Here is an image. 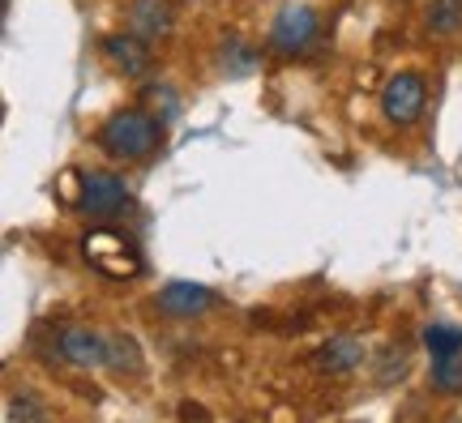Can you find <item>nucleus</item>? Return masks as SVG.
<instances>
[{
	"instance_id": "f257e3e1",
	"label": "nucleus",
	"mask_w": 462,
	"mask_h": 423,
	"mask_svg": "<svg viewBox=\"0 0 462 423\" xmlns=\"http://www.w3.org/2000/svg\"><path fill=\"white\" fill-rule=\"evenodd\" d=\"M103 150L112 154V159H129V163H142L150 159L159 142H163V124H159V115L150 112H116L99 133Z\"/></svg>"
},
{
	"instance_id": "f03ea898",
	"label": "nucleus",
	"mask_w": 462,
	"mask_h": 423,
	"mask_svg": "<svg viewBox=\"0 0 462 423\" xmlns=\"http://www.w3.org/2000/svg\"><path fill=\"white\" fill-rule=\"evenodd\" d=\"M82 253H86V261L107 278L142 274V253H137L125 235H116V231H90L82 240Z\"/></svg>"
},
{
	"instance_id": "7ed1b4c3",
	"label": "nucleus",
	"mask_w": 462,
	"mask_h": 423,
	"mask_svg": "<svg viewBox=\"0 0 462 423\" xmlns=\"http://www.w3.org/2000/svg\"><path fill=\"white\" fill-rule=\"evenodd\" d=\"M125 201H129V189H125V179L112 176V171H90L82 179V197H78V206L86 214H95V218H112L116 210H125Z\"/></svg>"
},
{
	"instance_id": "20e7f679",
	"label": "nucleus",
	"mask_w": 462,
	"mask_h": 423,
	"mask_svg": "<svg viewBox=\"0 0 462 423\" xmlns=\"http://www.w3.org/2000/svg\"><path fill=\"white\" fill-rule=\"evenodd\" d=\"M381 112H385V120H394V124H411L415 115L424 112V82L415 73L390 78L385 90H381Z\"/></svg>"
},
{
	"instance_id": "39448f33",
	"label": "nucleus",
	"mask_w": 462,
	"mask_h": 423,
	"mask_svg": "<svg viewBox=\"0 0 462 423\" xmlns=\"http://www.w3.org/2000/svg\"><path fill=\"white\" fill-rule=\"evenodd\" d=\"M56 346H60V359H69L73 368H103V363H107V338L90 326L60 329Z\"/></svg>"
},
{
	"instance_id": "423d86ee",
	"label": "nucleus",
	"mask_w": 462,
	"mask_h": 423,
	"mask_svg": "<svg viewBox=\"0 0 462 423\" xmlns=\"http://www.w3.org/2000/svg\"><path fill=\"white\" fill-rule=\"evenodd\" d=\"M274 48L279 51H304L317 39V14L309 5H287L274 22Z\"/></svg>"
},
{
	"instance_id": "0eeeda50",
	"label": "nucleus",
	"mask_w": 462,
	"mask_h": 423,
	"mask_svg": "<svg viewBox=\"0 0 462 423\" xmlns=\"http://www.w3.org/2000/svg\"><path fill=\"white\" fill-rule=\"evenodd\" d=\"M103 56L112 60L120 73H129V78H137V73H146L150 69V51H146V39L142 34H107L103 39Z\"/></svg>"
},
{
	"instance_id": "6e6552de",
	"label": "nucleus",
	"mask_w": 462,
	"mask_h": 423,
	"mask_svg": "<svg viewBox=\"0 0 462 423\" xmlns=\"http://www.w3.org/2000/svg\"><path fill=\"white\" fill-rule=\"evenodd\" d=\"M210 287H201V282H167L163 291H159V308L171 312V317H198V312L210 308Z\"/></svg>"
},
{
	"instance_id": "1a4fd4ad",
	"label": "nucleus",
	"mask_w": 462,
	"mask_h": 423,
	"mask_svg": "<svg viewBox=\"0 0 462 423\" xmlns=\"http://www.w3.org/2000/svg\"><path fill=\"white\" fill-rule=\"evenodd\" d=\"M129 31L142 34L146 43L163 39L171 31V5L167 0H133L129 5Z\"/></svg>"
},
{
	"instance_id": "9d476101",
	"label": "nucleus",
	"mask_w": 462,
	"mask_h": 423,
	"mask_svg": "<svg viewBox=\"0 0 462 423\" xmlns=\"http://www.w3.org/2000/svg\"><path fill=\"white\" fill-rule=\"evenodd\" d=\"M360 359H364V346L356 338H330L313 355V363H317V372L346 376V372H356V368H360Z\"/></svg>"
},
{
	"instance_id": "9b49d317",
	"label": "nucleus",
	"mask_w": 462,
	"mask_h": 423,
	"mask_svg": "<svg viewBox=\"0 0 462 423\" xmlns=\"http://www.w3.org/2000/svg\"><path fill=\"white\" fill-rule=\"evenodd\" d=\"M107 368L120 376L142 372V351H137V342L125 338V334H112V338H107Z\"/></svg>"
},
{
	"instance_id": "f8f14e48",
	"label": "nucleus",
	"mask_w": 462,
	"mask_h": 423,
	"mask_svg": "<svg viewBox=\"0 0 462 423\" xmlns=\"http://www.w3.org/2000/svg\"><path fill=\"white\" fill-rule=\"evenodd\" d=\"M432 385L441 393L462 390V351H454V355H432Z\"/></svg>"
},
{
	"instance_id": "ddd939ff",
	"label": "nucleus",
	"mask_w": 462,
	"mask_h": 423,
	"mask_svg": "<svg viewBox=\"0 0 462 423\" xmlns=\"http://www.w3.org/2000/svg\"><path fill=\"white\" fill-rule=\"evenodd\" d=\"M462 26V0H432L429 5V31L454 34Z\"/></svg>"
},
{
	"instance_id": "4468645a",
	"label": "nucleus",
	"mask_w": 462,
	"mask_h": 423,
	"mask_svg": "<svg viewBox=\"0 0 462 423\" xmlns=\"http://www.w3.org/2000/svg\"><path fill=\"white\" fill-rule=\"evenodd\" d=\"M223 73H231V78H245V73H253L257 69V51L248 48V43H223Z\"/></svg>"
},
{
	"instance_id": "2eb2a0df",
	"label": "nucleus",
	"mask_w": 462,
	"mask_h": 423,
	"mask_svg": "<svg viewBox=\"0 0 462 423\" xmlns=\"http://www.w3.org/2000/svg\"><path fill=\"white\" fill-rule=\"evenodd\" d=\"M424 342H429L432 355H454V351H462V329L458 326H429L424 329Z\"/></svg>"
},
{
	"instance_id": "dca6fc26",
	"label": "nucleus",
	"mask_w": 462,
	"mask_h": 423,
	"mask_svg": "<svg viewBox=\"0 0 462 423\" xmlns=\"http://www.w3.org/2000/svg\"><path fill=\"white\" fill-rule=\"evenodd\" d=\"M9 419H48V410L39 407V402H31V398H17V402H9V410H5Z\"/></svg>"
}]
</instances>
